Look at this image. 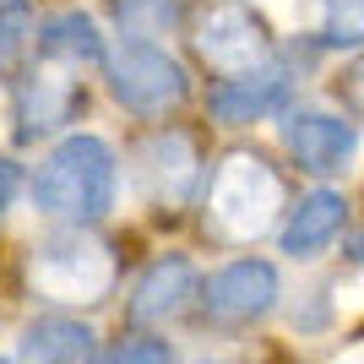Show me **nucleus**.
Returning a JSON list of instances; mask_svg holds the SVG:
<instances>
[{
  "label": "nucleus",
  "instance_id": "f257e3e1",
  "mask_svg": "<svg viewBox=\"0 0 364 364\" xmlns=\"http://www.w3.org/2000/svg\"><path fill=\"white\" fill-rule=\"evenodd\" d=\"M28 196L49 223L98 228L120 201V152L92 131H65L49 147V158L33 168Z\"/></svg>",
  "mask_w": 364,
  "mask_h": 364
},
{
  "label": "nucleus",
  "instance_id": "f03ea898",
  "mask_svg": "<svg viewBox=\"0 0 364 364\" xmlns=\"http://www.w3.org/2000/svg\"><path fill=\"white\" fill-rule=\"evenodd\" d=\"M289 207V180L283 168L256 147H240L207 164V180H201V223L207 234L223 245H256L277 228Z\"/></svg>",
  "mask_w": 364,
  "mask_h": 364
},
{
  "label": "nucleus",
  "instance_id": "7ed1b4c3",
  "mask_svg": "<svg viewBox=\"0 0 364 364\" xmlns=\"http://www.w3.org/2000/svg\"><path fill=\"white\" fill-rule=\"evenodd\" d=\"M28 289L55 310H92L120 289V250L98 228L60 223L28 250Z\"/></svg>",
  "mask_w": 364,
  "mask_h": 364
},
{
  "label": "nucleus",
  "instance_id": "20e7f679",
  "mask_svg": "<svg viewBox=\"0 0 364 364\" xmlns=\"http://www.w3.org/2000/svg\"><path fill=\"white\" fill-rule=\"evenodd\" d=\"M104 82L114 92V104L136 120H168L191 104V71L174 49L141 33H120L104 49Z\"/></svg>",
  "mask_w": 364,
  "mask_h": 364
},
{
  "label": "nucleus",
  "instance_id": "39448f33",
  "mask_svg": "<svg viewBox=\"0 0 364 364\" xmlns=\"http://www.w3.org/2000/svg\"><path fill=\"white\" fill-rule=\"evenodd\" d=\"M185 33H191V55L218 82L250 71V65H267L277 55L272 28L250 0H196L185 16Z\"/></svg>",
  "mask_w": 364,
  "mask_h": 364
},
{
  "label": "nucleus",
  "instance_id": "423d86ee",
  "mask_svg": "<svg viewBox=\"0 0 364 364\" xmlns=\"http://www.w3.org/2000/svg\"><path fill=\"white\" fill-rule=\"evenodd\" d=\"M131 180L147 196L152 213H185L191 201L201 196V180H207V152L201 136L185 131V125H152L131 141Z\"/></svg>",
  "mask_w": 364,
  "mask_h": 364
},
{
  "label": "nucleus",
  "instance_id": "0eeeda50",
  "mask_svg": "<svg viewBox=\"0 0 364 364\" xmlns=\"http://www.w3.org/2000/svg\"><path fill=\"white\" fill-rule=\"evenodd\" d=\"M87 109V87L76 82V71L49 60H28L11 76V136L22 147L33 141H55L65 136Z\"/></svg>",
  "mask_w": 364,
  "mask_h": 364
},
{
  "label": "nucleus",
  "instance_id": "6e6552de",
  "mask_svg": "<svg viewBox=\"0 0 364 364\" xmlns=\"http://www.w3.org/2000/svg\"><path fill=\"white\" fill-rule=\"evenodd\" d=\"M277 299H283V277L267 256H234L213 277H201L196 289L201 321L218 332H245V326L267 321L277 310Z\"/></svg>",
  "mask_w": 364,
  "mask_h": 364
},
{
  "label": "nucleus",
  "instance_id": "1a4fd4ad",
  "mask_svg": "<svg viewBox=\"0 0 364 364\" xmlns=\"http://www.w3.org/2000/svg\"><path fill=\"white\" fill-rule=\"evenodd\" d=\"M283 152L310 180H337V174H348L353 152H359V125L316 104H289L283 109Z\"/></svg>",
  "mask_w": 364,
  "mask_h": 364
},
{
  "label": "nucleus",
  "instance_id": "9d476101",
  "mask_svg": "<svg viewBox=\"0 0 364 364\" xmlns=\"http://www.w3.org/2000/svg\"><path fill=\"white\" fill-rule=\"evenodd\" d=\"M294 92H299L294 60L289 55H272L267 65H250V71H240V76H223V82L207 92V114H213V125L245 131V125H256V120L283 114V109L294 104Z\"/></svg>",
  "mask_w": 364,
  "mask_h": 364
},
{
  "label": "nucleus",
  "instance_id": "9b49d317",
  "mask_svg": "<svg viewBox=\"0 0 364 364\" xmlns=\"http://www.w3.org/2000/svg\"><path fill=\"white\" fill-rule=\"evenodd\" d=\"M196 289H201V272L196 261L168 250V256H152L147 267L136 272L131 294H125V321L136 332H158V326H174L196 310Z\"/></svg>",
  "mask_w": 364,
  "mask_h": 364
},
{
  "label": "nucleus",
  "instance_id": "f8f14e48",
  "mask_svg": "<svg viewBox=\"0 0 364 364\" xmlns=\"http://www.w3.org/2000/svg\"><path fill=\"white\" fill-rule=\"evenodd\" d=\"M343 228H348V196H337L332 185H316V191H304L299 201L283 207L272 234L289 261H316Z\"/></svg>",
  "mask_w": 364,
  "mask_h": 364
},
{
  "label": "nucleus",
  "instance_id": "ddd939ff",
  "mask_svg": "<svg viewBox=\"0 0 364 364\" xmlns=\"http://www.w3.org/2000/svg\"><path fill=\"white\" fill-rule=\"evenodd\" d=\"M92 348H98V332L76 310H49L22 326L16 364H87Z\"/></svg>",
  "mask_w": 364,
  "mask_h": 364
},
{
  "label": "nucleus",
  "instance_id": "4468645a",
  "mask_svg": "<svg viewBox=\"0 0 364 364\" xmlns=\"http://www.w3.org/2000/svg\"><path fill=\"white\" fill-rule=\"evenodd\" d=\"M104 33L87 11H55L33 28V60L65 65V71H82V65H104Z\"/></svg>",
  "mask_w": 364,
  "mask_h": 364
},
{
  "label": "nucleus",
  "instance_id": "2eb2a0df",
  "mask_svg": "<svg viewBox=\"0 0 364 364\" xmlns=\"http://www.w3.org/2000/svg\"><path fill=\"white\" fill-rule=\"evenodd\" d=\"M33 28H38L33 0H0V82H11L33 60Z\"/></svg>",
  "mask_w": 364,
  "mask_h": 364
},
{
  "label": "nucleus",
  "instance_id": "dca6fc26",
  "mask_svg": "<svg viewBox=\"0 0 364 364\" xmlns=\"http://www.w3.org/2000/svg\"><path fill=\"white\" fill-rule=\"evenodd\" d=\"M191 6H196V0H109V11H114L120 33H141V38L185 28Z\"/></svg>",
  "mask_w": 364,
  "mask_h": 364
},
{
  "label": "nucleus",
  "instance_id": "f3484780",
  "mask_svg": "<svg viewBox=\"0 0 364 364\" xmlns=\"http://www.w3.org/2000/svg\"><path fill=\"white\" fill-rule=\"evenodd\" d=\"M87 364H174V348H168L158 332H131L109 348H92Z\"/></svg>",
  "mask_w": 364,
  "mask_h": 364
},
{
  "label": "nucleus",
  "instance_id": "a211bd4d",
  "mask_svg": "<svg viewBox=\"0 0 364 364\" xmlns=\"http://www.w3.org/2000/svg\"><path fill=\"white\" fill-rule=\"evenodd\" d=\"M359 0H326V28L310 33V44L316 49H359Z\"/></svg>",
  "mask_w": 364,
  "mask_h": 364
},
{
  "label": "nucleus",
  "instance_id": "6ab92c4d",
  "mask_svg": "<svg viewBox=\"0 0 364 364\" xmlns=\"http://www.w3.org/2000/svg\"><path fill=\"white\" fill-rule=\"evenodd\" d=\"M304 299H310L304 310L294 304V332H321L326 326V289H310Z\"/></svg>",
  "mask_w": 364,
  "mask_h": 364
},
{
  "label": "nucleus",
  "instance_id": "aec40b11",
  "mask_svg": "<svg viewBox=\"0 0 364 364\" xmlns=\"http://www.w3.org/2000/svg\"><path fill=\"white\" fill-rule=\"evenodd\" d=\"M16 191H22V164H16V158H6V152H0V218L11 213Z\"/></svg>",
  "mask_w": 364,
  "mask_h": 364
},
{
  "label": "nucleus",
  "instance_id": "412c9836",
  "mask_svg": "<svg viewBox=\"0 0 364 364\" xmlns=\"http://www.w3.org/2000/svg\"><path fill=\"white\" fill-rule=\"evenodd\" d=\"M0 364H16V359H6V353H0Z\"/></svg>",
  "mask_w": 364,
  "mask_h": 364
}]
</instances>
